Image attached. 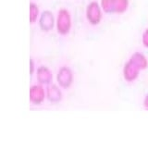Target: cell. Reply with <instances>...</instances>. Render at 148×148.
I'll return each mask as SVG.
<instances>
[{"mask_svg": "<svg viewBox=\"0 0 148 148\" xmlns=\"http://www.w3.org/2000/svg\"><path fill=\"white\" fill-rule=\"evenodd\" d=\"M72 28V17L67 8L59 9L56 17V30L61 36H67Z\"/></svg>", "mask_w": 148, "mask_h": 148, "instance_id": "cell-1", "label": "cell"}, {"mask_svg": "<svg viewBox=\"0 0 148 148\" xmlns=\"http://www.w3.org/2000/svg\"><path fill=\"white\" fill-rule=\"evenodd\" d=\"M56 80L57 83L63 90H69L74 82V72L72 69L67 65L61 66L57 72Z\"/></svg>", "mask_w": 148, "mask_h": 148, "instance_id": "cell-2", "label": "cell"}, {"mask_svg": "<svg viewBox=\"0 0 148 148\" xmlns=\"http://www.w3.org/2000/svg\"><path fill=\"white\" fill-rule=\"evenodd\" d=\"M103 9L101 5L96 1H92L87 5L85 9V17L90 25L97 26L103 18Z\"/></svg>", "mask_w": 148, "mask_h": 148, "instance_id": "cell-3", "label": "cell"}, {"mask_svg": "<svg viewBox=\"0 0 148 148\" xmlns=\"http://www.w3.org/2000/svg\"><path fill=\"white\" fill-rule=\"evenodd\" d=\"M46 99L45 94V86L40 84V83H35L30 87L29 90V100L30 103L34 106H40L45 102Z\"/></svg>", "mask_w": 148, "mask_h": 148, "instance_id": "cell-4", "label": "cell"}, {"mask_svg": "<svg viewBox=\"0 0 148 148\" xmlns=\"http://www.w3.org/2000/svg\"><path fill=\"white\" fill-rule=\"evenodd\" d=\"M38 25L42 32H51L54 29V27H56V18L54 14L49 10H45L41 12V15L38 20Z\"/></svg>", "mask_w": 148, "mask_h": 148, "instance_id": "cell-5", "label": "cell"}, {"mask_svg": "<svg viewBox=\"0 0 148 148\" xmlns=\"http://www.w3.org/2000/svg\"><path fill=\"white\" fill-rule=\"evenodd\" d=\"M35 77L37 82L44 86H47L53 83V72L47 66H45V65H41L36 69Z\"/></svg>", "mask_w": 148, "mask_h": 148, "instance_id": "cell-6", "label": "cell"}, {"mask_svg": "<svg viewBox=\"0 0 148 148\" xmlns=\"http://www.w3.org/2000/svg\"><path fill=\"white\" fill-rule=\"evenodd\" d=\"M63 89L58 83H51V84L45 86V94L46 99L51 104H59L63 100Z\"/></svg>", "mask_w": 148, "mask_h": 148, "instance_id": "cell-7", "label": "cell"}, {"mask_svg": "<svg viewBox=\"0 0 148 148\" xmlns=\"http://www.w3.org/2000/svg\"><path fill=\"white\" fill-rule=\"evenodd\" d=\"M142 71L139 69L135 65L132 64L130 60L124 64L122 69V76L125 82H134L140 76Z\"/></svg>", "mask_w": 148, "mask_h": 148, "instance_id": "cell-8", "label": "cell"}, {"mask_svg": "<svg viewBox=\"0 0 148 148\" xmlns=\"http://www.w3.org/2000/svg\"><path fill=\"white\" fill-rule=\"evenodd\" d=\"M129 60L132 64L135 65L141 71H145L148 68V58L145 54L141 52H134L133 54L131 55Z\"/></svg>", "mask_w": 148, "mask_h": 148, "instance_id": "cell-9", "label": "cell"}, {"mask_svg": "<svg viewBox=\"0 0 148 148\" xmlns=\"http://www.w3.org/2000/svg\"><path fill=\"white\" fill-rule=\"evenodd\" d=\"M29 8H29V12H30L29 20H30V23H31V24H34L35 22H38L39 17L41 15L40 9H39L38 5L34 3V2L30 3Z\"/></svg>", "mask_w": 148, "mask_h": 148, "instance_id": "cell-10", "label": "cell"}, {"mask_svg": "<svg viewBox=\"0 0 148 148\" xmlns=\"http://www.w3.org/2000/svg\"><path fill=\"white\" fill-rule=\"evenodd\" d=\"M129 0H115V13L122 14L129 8Z\"/></svg>", "mask_w": 148, "mask_h": 148, "instance_id": "cell-11", "label": "cell"}, {"mask_svg": "<svg viewBox=\"0 0 148 148\" xmlns=\"http://www.w3.org/2000/svg\"><path fill=\"white\" fill-rule=\"evenodd\" d=\"M100 5L105 13H115V0H101Z\"/></svg>", "mask_w": 148, "mask_h": 148, "instance_id": "cell-12", "label": "cell"}, {"mask_svg": "<svg viewBox=\"0 0 148 148\" xmlns=\"http://www.w3.org/2000/svg\"><path fill=\"white\" fill-rule=\"evenodd\" d=\"M142 44L145 48H148V27L143 31L142 34Z\"/></svg>", "mask_w": 148, "mask_h": 148, "instance_id": "cell-13", "label": "cell"}, {"mask_svg": "<svg viewBox=\"0 0 148 148\" xmlns=\"http://www.w3.org/2000/svg\"><path fill=\"white\" fill-rule=\"evenodd\" d=\"M36 67H35V62L32 58H30V75H34L36 71Z\"/></svg>", "mask_w": 148, "mask_h": 148, "instance_id": "cell-14", "label": "cell"}, {"mask_svg": "<svg viewBox=\"0 0 148 148\" xmlns=\"http://www.w3.org/2000/svg\"><path fill=\"white\" fill-rule=\"evenodd\" d=\"M143 108H145V109L148 110V94H146L145 96V98H143Z\"/></svg>", "mask_w": 148, "mask_h": 148, "instance_id": "cell-15", "label": "cell"}]
</instances>
